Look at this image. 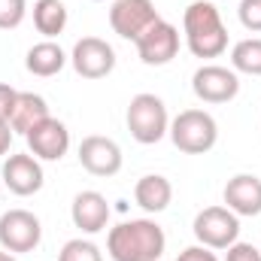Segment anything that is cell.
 Masks as SVG:
<instances>
[{"label":"cell","instance_id":"8","mask_svg":"<svg viewBox=\"0 0 261 261\" xmlns=\"http://www.w3.org/2000/svg\"><path fill=\"white\" fill-rule=\"evenodd\" d=\"M134 46H137V55L146 67H164L179 52V31H176V24L158 18L149 31H143L137 37Z\"/></svg>","mask_w":261,"mask_h":261},{"label":"cell","instance_id":"22","mask_svg":"<svg viewBox=\"0 0 261 261\" xmlns=\"http://www.w3.org/2000/svg\"><path fill=\"white\" fill-rule=\"evenodd\" d=\"M28 0H0V31H12L24 21Z\"/></svg>","mask_w":261,"mask_h":261},{"label":"cell","instance_id":"11","mask_svg":"<svg viewBox=\"0 0 261 261\" xmlns=\"http://www.w3.org/2000/svg\"><path fill=\"white\" fill-rule=\"evenodd\" d=\"M0 176H3V186L18 197H31L37 195L46 182V173H43V164L40 158H34L31 152H18V155H9L0 167Z\"/></svg>","mask_w":261,"mask_h":261},{"label":"cell","instance_id":"21","mask_svg":"<svg viewBox=\"0 0 261 261\" xmlns=\"http://www.w3.org/2000/svg\"><path fill=\"white\" fill-rule=\"evenodd\" d=\"M58 261H103V252L97 249V243L76 237V240H67L61 246Z\"/></svg>","mask_w":261,"mask_h":261},{"label":"cell","instance_id":"18","mask_svg":"<svg viewBox=\"0 0 261 261\" xmlns=\"http://www.w3.org/2000/svg\"><path fill=\"white\" fill-rule=\"evenodd\" d=\"M67 61H70L67 52L55 43V40H43V43H37V46L28 49L24 67H28V73L49 79V76H58V73L67 67Z\"/></svg>","mask_w":261,"mask_h":261},{"label":"cell","instance_id":"1","mask_svg":"<svg viewBox=\"0 0 261 261\" xmlns=\"http://www.w3.org/2000/svg\"><path fill=\"white\" fill-rule=\"evenodd\" d=\"M167 237L155 219H130L107 234V255L113 261H158Z\"/></svg>","mask_w":261,"mask_h":261},{"label":"cell","instance_id":"15","mask_svg":"<svg viewBox=\"0 0 261 261\" xmlns=\"http://www.w3.org/2000/svg\"><path fill=\"white\" fill-rule=\"evenodd\" d=\"M225 206L234 216H261V179L255 173H237L225 182Z\"/></svg>","mask_w":261,"mask_h":261},{"label":"cell","instance_id":"17","mask_svg":"<svg viewBox=\"0 0 261 261\" xmlns=\"http://www.w3.org/2000/svg\"><path fill=\"white\" fill-rule=\"evenodd\" d=\"M49 119V103H46V97L43 94H34V91H18V97H15V110H12V119H9V125L15 134H31V130L37 128L40 122H46Z\"/></svg>","mask_w":261,"mask_h":261},{"label":"cell","instance_id":"26","mask_svg":"<svg viewBox=\"0 0 261 261\" xmlns=\"http://www.w3.org/2000/svg\"><path fill=\"white\" fill-rule=\"evenodd\" d=\"M176 261H219V258H216V252H213V249H206V246H200V243H197V246L182 249Z\"/></svg>","mask_w":261,"mask_h":261},{"label":"cell","instance_id":"14","mask_svg":"<svg viewBox=\"0 0 261 261\" xmlns=\"http://www.w3.org/2000/svg\"><path fill=\"white\" fill-rule=\"evenodd\" d=\"M110 213L113 210H110L107 197L100 192H91V189L79 192L70 203V219L82 234H100L107 228V222H110Z\"/></svg>","mask_w":261,"mask_h":261},{"label":"cell","instance_id":"10","mask_svg":"<svg viewBox=\"0 0 261 261\" xmlns=\"http://www.w3.org/2000/svg\"><path fill=\"white\" fill-rule=\"evenodd\" d=\"M158 18L161 15H158L152 0H113V9H110L113 31L122 40H130V43H137V37L143 31H149Z\"/></svg>","mask_w":261,"mask_h":261},{"label":"cell","instance_id":"27","mask_svg":"<svg viewBox=\"0 0 261 261\" xmlns=\"http://www.w3.org/2000/svg\"><path fill=\"white\" fill-rule=\"evenodd\" d=\"M12 125L9 122H0V155H6L9 152V146H12Z\"/></svg>","mask_w":261,"mask_h":261},{"label":"cell","instance_id":"2","mask_svg":"<svg viewBox=\"0 0 261 261\" xmlns=\"http://www.w3.org/2000/svg\"><path fill=\"white\" fill-rule=\"evenodd\" d=\"M182 34H186V46L195 58H219L228 49V28L213 0L189 3V9L182 15Z\"/></svg>","mask_w":261,"mask_h":261},{"label":"cell","instance_id":"6","mask_svg":"<svg viewBox=\"0 0 261 261\" xmlns=\"http://www.w3.org/2000/svg\"><path fill=\"white\" fill-rule=\"evenodd\" d=\"M43 240V225L31 210H6L0 216V249L6 252H34Z\"/></svg>","mask_w":261,"mask_h":261},{"label":"cell","instance_id":"25","mask_svg":"<svg viewBox=\"0 0 261 261\" xmlns=\"http://www.w3.org/2000/svg\"><path fill=\"white\" fill-rule=\"evenodd\" d=\"M15 97L18 91L6 82H0V122H9L12 119V110H15Z\"/></svg>","mask_w":261,"mask_h":261},{"label":"cell","instance_id":"9","mask_svg":"<svg viewBox=\"0 0 261 261\" xmlns=\"http://www.w3.org/2000/svg\"><path fill=\"white\" fill-rule=\"evenodd\" d=\"M70 64L82 79H103L116 70V49L100 37H82L70 52Z\"/></svg>","mask_w":261,"mask_h":261},{"label":"cell","instance_id":"16","mask_svg":"<svg viewBox=\"0 0 261 261\" xmlns=\"http://www.w3.org/2000/svg\"><path fill=\"white\" fill-rule=\"evenodd\" d=\"M134 200L146 213H164L170 206V200H173V186L161 173H146L134 186Z\"/></svg>","mask_w":261,"mask_h":261},{"label":"cell","instance_id":"28","mask_svg":"<svg viewBox=\"0 0 261 261\" xmlns=\"http://www.w3.org/2000/svg\"><path fill=\"white\" fill-rule=\"evenodd\" d=\"M0 261H18L12 252H6V249H0Z\"/></svg>","mask_w":261,"mask_h":261},{"label":"cell","instance_id":"13","mask_svg":"<svg viewBox=\"0 0 261 261\" xmlns=\"http://www.w3.org/2000/svg\"><path fill=\"white\" fill-rule=\"evenodd\" d=\"M24 140H28L31 155L40 161H61L70 149V130H67L64 122H58L52 116L46 122H40Z\"/></svg>","mask_w":261,"mask_h":261},{"label":"cell","instance_id":"3","mask_svg":"<svg viewBox=\"0 0 261 261\" xmlns=\"http://www.w3.org/2000/svg\"><path fill=\"white\" fill-rule=\"evenodd\" d=\"M125 122H128L130 137L143 146H152L158 140L167 137L170 130V116H167V107L158 94H134L128 103V113H125Z\"/></svg>","mask_w":261,"mask_h":261},{"label":"cell","instance_id":"12","mask_svg":"<svg viewBox=\"0 0 261 261\" xmlns=\"http://www.w3.org/2000/svg\"><path fill=\"white\" fill-rule=\"evenodd\" d=\"M79 164L91 176H116L125 164V155H122V146L116 140L91 134L79 143Z\"/></svg>","mask_w":261,"mask_h":261},{"label":"cell","instance_id":"20","mask_svg":"<svg viewBox=\"0 0 261 261\" xmlns=\"http://www.w3.org/2000/svg\"><path fill=\"white\" fill-rule=\"evenodd\" d=\"M231 70L234 73H246V76H261V37H249V40L234 43Z\"/></svg>","mask_w":261,"mask_h":261},{"label":"cell","instance_id":"23","mask_svg":"<svg viewBox=\"0 0 261 261\" xmlns=\"http://www.w3.org/2000/svg\"><path fill=\"white\" fill-rule=\"evenodd\" d=\"M237 15H240V24H243L246 31L261 34V0H240Z\"/></svg>","mask_w":261,"mask_h":261},{"label":"cell","instance_id":"7","mask_svg":"<svg viewBox=\"0 0 261 261\" xmlns=\"http://www.w3.org/2000/svg\"><path fill=\"white\" fill-rule=\"evenodd\" d=\"M192 91L203 103H228L240 94V76L231 67L203 64L192 76Z\"/></svg>","mask_w":261,"mask_h":261},{"label":"cell","instance_id":"29","mask_svg":"<svg viewBox=\"0 0 261 261\" xmlns=\"http://www.w3.org/2000/svg\"><path fill=\"white\" fill-rule=\"evenodd\" d=\"M94 3H103V0H94Z\"/></svg>","mask_w":261,"mask_h":261},{"label":"cell","instance_id":"24","mask_svg":"<svg viewBox=\"0 0 261 261\" xmlns=\"http://www.w3.org/2000/svg\"><path fill=\"white\" fill-rule=\"evenodd\" d=\"M228 255H225V261H261V252L252 246V243H234V246H228L225 249Z\"/></svg>","mask_w":261,"mask_h":261},{"label":"cell","instance_id":"5","mask_svg":"<svg viewBox=\"0 0 261 261\" xmlns=\"http://www.w3.org/2000/svg\"><path fill=\"white\" fill-rule=\"evenodd\" d=\"M195 231L197 243L206 249H228L240 237V216H234L228 206H206L195 216Z\"/></svg>","mask_w":261,"mask_h":261},{"label":"cell","instance_id":"19","mask_svg":"<svg viewBox=\"0 0 261 261\" xmlns=\"http://www.w3.org/2000/svg\"><path fill=\"white\" fill-rule=\"evenodd\" d=\"M34 28H37L46 40L64 34L67 6L61 3V0H37V3H34Z\"/></svg>","mask_w":261,"mask_h":261},{"label":"cell","instance_id":"4","mask_svg":"<svg viewBox=\"0 0 261 261\" xmlns=\"http://www.w3.org/2000/svg\"><path fill=\"white\" fill-rule=\"evenodd\" d=\"M170 140L186 155H206L219 143V125L206 110H182L170 122Z\"/></svg>","mask_w":261,"mask_h":261}]
</instances>
